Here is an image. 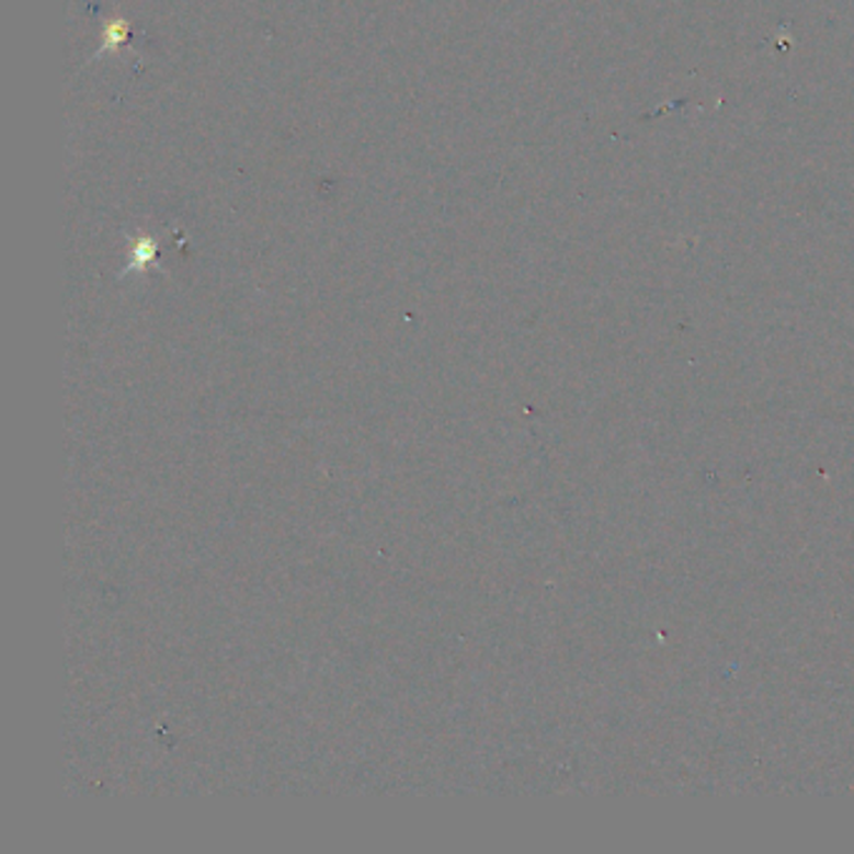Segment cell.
<instances>
[{
  "label": "cell",
  "instance_id": "1",
  "mask_svg": "<svg viewBox=\"0 0 854 854\" xmlns=\"http://www.w3.org/2000/svg\"><path fill=\"white\" fill-rule=\"evenodd\" d=\"M156 259V241L151 239V236H138V239L134 241V253H130V263L126 269H123V274H128V271H144L148 263H153Z\"/></svg>",
  "mask_w": 854,
  "mask_h": 854
},
{
  "label": "cell",
  "instance_id": "2",
  "mask_svg": "<svg viewBox=\"0 0 854 854\" xmlns=\"http://www.w3.org/2000/svg\"><path fill=\"white\" fill-rule=\"evenodd\" d=\"M126 35H128V23L126 21H113L111 25H105L101 48L95 50V56L91 60H95L99 56H105V53L121 48V43L126 41Z\"/></svg>",
  "mask_w": 854,
  "mask_h": 854
}]
</instances>
